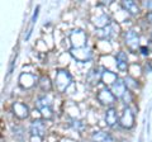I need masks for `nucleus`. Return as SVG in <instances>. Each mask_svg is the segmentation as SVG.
Segmentation results:
<instances>
[{
    "label": "nucleus",
    "mask_w": 152,
    "mask_h": 142,
    "mask_svg": "<svg viewBox=\"0 0 152 142\" xmlns=\"http://www.w3.org/2000/svg\"><path fill=\"white\" fill-rule=\"evenodd\" d=\"M71 83V76L67 71H64V70H60L57 72V76H56V86L58 89V91H65L66 88L70 85Z\"/></svg>",
    "instance_id": "f257e3e1"
},
{
    "label": "nucleus",
    "mask_w": 152,
    "mask_h": 142,
    "mask_svg": "<svg viewBox=\"0 0 152 142\" xmlns=\"http://www.w3.org/2000/svg\"><path fill=\"white\" fill-rule=\"evenodd\" d=\"M37 109L42 113V116L46 118H52V108L51 103L46 97H42L37 100Z\"/></svg>",
    "instance_id": "f03ea898"
},
{
    "label": "nucleus",
    "mask_w": 152,
    "mask_h": 142,
    "mask_svg": "<svg viewBox=\"0 0 152 142\" xmlns=\"http://www.w3.org/2000/svg\"><path fill=\"white\" fill-rule=\"evenodd\" d=\"M112 93L115 95V98H123L127 93V85L122 79L117 78V80L112 84Z\"/></svg>",
    "instance_id": "7ed1b4c3"
},
{
    "label": "nucleus",
    "mask_w": 152,
    "mask_h": 142,
    "mask_svg": "<svg viewBox=\"0 0 152 142\" xmlns=\"http://www.w3.org/2000/svg\"><path fill=\"white\" fill-rule=\"evenodd\" d=\"M115 99H117L115 95L109 91L108 89H103V90H100L98 94V100L102 104H104V105H112V104H114V102H115Z\"/></svg>",
    "instance_id": "20e7f679"
},
{
    "label": "nucleus",
    "mask_w": 152,
    "mask_h": 142,
    "mask_svg": "<svg viewBox=\"0 0 152 142\" xmlns=\"http://www.w3.org/2000/svg\"><path fill=\"white\" fill-rule=\"evenodd\" d=\"M121 126L124 127V128H132L133 123H134V117H133V113L131 112L129 108H124V112L121 117Z\"/></svg>",
    "instance_id": "39448f33"
},
{
    "label": "nucleus",
    "mask_w": 152,
    "mask_h": 142,
    "mask_svg": "<svg viewBox=\"0 0 152 142\" xmlns=\"http://www.w3.org/2000/svg\"><path fill=\"white\" fill-rule=\"evenodd\" d=\"M46 133V126L41 119H36L32 122L31 124V135L32 136H38V137H43Z\"/></svg>",
    "instance_id": "423d86ee"
},
{
    "label": "nucleus",
    "mask_w": 152,
    "mask_h": 142,
    "mask_svg": "<svg viewBox=\"0 0 152 142\" xmlns=\"http://www.w3.org/2000/svg\"><path fill=\"white\" fill-rule=\"evenodd\" d=\"M13 111H14V114H15L18 118H27L29 116V109H28V107L24 103H15L13 105Z\"/></svg>",
    "instance_id": "0eeeda50"
},
{
    "label": "nucleus",
    "mask_w": 152,
    "mask_h": 142,
    "mask_svg": "<svg viewBox=\"0 0 152 142\" xmlns=\"http://www.w3.org/2000/svg\"><path fill=\"white\" fill-rule=\"evenodd\" d=\"M124 37H126V43L128 45V47H129L131 50H134L136 47L138 46L140 37L134 31H127Z\"/></svg>",
    "instance_id": "6e6552de"
},
{
    "label": "nucleus",
    "mask_w": 152,
    "mask_h": 142,
    "mask_svg": "<svg viewBox=\"0 0 152 142\" xmlns=\"http://www.w3.org/2000/svg\"><path fill=\"white\" fill-rule=\"evenodd\" d=\"M105 122L109 127H115L118 123V114L114 108H109L105 112Z\"/></svg>",
    "instance_id": "1a4fd4ad"
},
{
    "label": "nucleus",
    "mask_w": 152,
    "mask_h": 142,
    "mask_svg": "<svg viewBox=\"0 0 152 142\" xmlns=\"http://www.w3.org/2000/svg\"><path fill=\"white\" fill-rule=\"evenodd\" d=\"M93 142H114L112 135L107 133L103 131H98L93 133Z\"/></svg>",
    "instance_id": "9d476101"
},
{
    "label": "nucleus",
    "mask_w": 152,
    "mask_h": 142,
    "mask_svg": "<svg viewBox=\"0 0 152 142\" xmlns=\"http://www.w3.org/2000/svg\"><path fill=\"white\" fill-rule=\"evenodd\" d=\"M115 61H117V67L121 71H126L127 67H128V57L124 52H118L117 57H115Z\"/></svg>",
    "instance_id": "9b49d317"
},
{
    "label": "nucleus",
    "mask_w": 152,
    "mask_h": 142,
    "mask_svg": "<svg viewBox=\"0 0 152 142\" xmlns=\"http://www.w3.org/2000/svg\"><path fill=\"white\" fill-rule=\"evenodd\" d=\"M122 7L124 8L127 12H129L131 14H133V15H136V14L140 13L138 5H137L133 0H124V1H122Z\"/></svg>",
    "instance_id": "f8f14e48"
},
{
    "label": "nucleus",
    "mask_w": 152,
    "mask_h": 142,
    "mask_svg": "<svg viewBox=\"0 0 152 142\" xmlns=\"http://www.w3.org/2000/svg\"><path fill=\"white\" fill-rule=\"evenodd\" d=\"M38 10H39V8L36 9V12H34V14H33V17H32V19H31V27H29V29H28V33H27V36H26V40L29 38L31 33H32V31H33V26H34V23H36V20H37V17H38Z\"/></svg>",
    "instance_id": "ddd939ff"
},
{
    "label": "nucleus",
    "mask_w": 152,
    "mask_h": 142,
    "mask_svg": "<svg viewBox=\"0 0 152 142\" xmlns=\"http://www.w3.org/2000/svg\"><path fill=\"white\" fill-rule=\"evenodd\" d=\"M143 5H145L147 9L152 8V0H150V1H143Z\"/></svg>",
    "instance_id": "4468645a"
},
{
    "label": "nucleus",
    "mask_w": 152,
    "mask_h": 142,
    "mask_svg": "<svg viewBox=\"0 0 152 142\" xmlns=\"http://www.w3.org/2000/svg\"><path fill=\"white\" fill-rule=\"evenodd\" d=\"M140 50H141V52L143 55H148V48H146V47H141Z\"/></svg>",
    "instance_id": "2eb2a0df"
},
{
    "label": "nucleus",
    "mask_w": 152,
    "mask_h": 142,
    "mask_svg": "<svg viewBox=\"0 0 152 142\" xmlns=\"http://www.w3.org/2000/svg\"><path fill=\"white\" fill-rule=\"evenodd\" d=\"M147 19H148V22H150V23H152V12L147 13Z\"/></svg>",
    "instance_id": "dca6fc26"
},
{
    "label": "nucleus",
    "mask_w": 152,
    "mask_h": 142,
    "mask_svg": "<svg viewBox=\"0 0 152 142\" xmlns=\"http://www.w3.org/2000/svg\"><path fill=\"white\" fill-rule=\"evenodd\" d=\"M122 142H127V141H122Z\"/></svg>",
    "instance_id": "f3484780"
}]
</instances>
